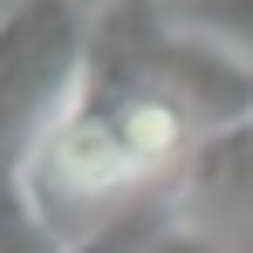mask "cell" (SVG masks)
<instances>
[{
  "mask_svg": "<svg viewBox=\"0 0 253 253\" xmlns=\"http://www.w3.org/2000/svg\"><path fill=\"white\" fill-rule=\"evenodd\" d=\"M165 21L178 35H199V42L226 48L233 62L253 69V0H171Z\"/></svg>",
  "mask_w": 253,
  "mask_h": 253,
  "instance_id": "277c9868",
  "label": "cell"
},
{
  "mask_svg": "<svg viewBox=\"0 0 253 253\" xmlns=\"http://www.w3.org/2000/svg\"><path fill=\"white\" fill-rule=\"evenodd\" d=\"M0 253H69V240L55 233L21 178V158L0 165Z\"/></svg>",
  "mask_w": 253,
  "mask_h": 253,
  "instance_id": "5b68a950",
  "label": "cell"
},
{
  "mask_svg": "<svg viewBox=\"0 0 253 253\" xmlns=\"http://www.w3.org/2000/svg\"><path fill=\"white\" fill-rule=\"evenodd\" d=\"M151 83H165L199 130H226V124H247L253 117V69L233 62L226 48L199 42V35H178L165 21V35L151 48Z\"/></svg>",
  "mask_w": 253,
  "mask_h": 253,
  "instance_id": "7a4b0ae2",
  "label": "cell"
},
{
  "mask_svg": "<svg viewBox=\"0 0 253 253\" xmlns=\"http://www.w3.org/2000/svg\"><path fill=\"white\" fill-rule=\"evenodd\" d=\"M178 206L206 219H247L253 212V117L226 130H199L192 158L178 171Z\"/></svg>",
  "mask_w": 253,
  "mask_h": 253,
  "instance_id": "3957f363",
  "label": "cell"
},
{
  "mask_svg": "<svg viewBox=\"0 0 253 253\" xmlns=\"http://www.w3.org/2000/svg\"><path fill=\"white\" fill-rule=\"evenodd\" d=\"M89 14L83 0H14L0 14V144L21 151L42 137L83 89Z\"/></svg>",
  "mask_w": 253,
  "mask_h": 253,
  "instance_id": "6da1fadb",
  "label": "cell"
},
{
  "mask_svg": "<svg viewBox=\"0 0 253 253\" xmlns=\"http://www.w3.org/2000/svg\"><path fill=\"white\" fill-rule=\"evenodd\" d=\"M83 7H89V0H83ZM96 7H110V0H96Z\"/></svg>",
  "mask_w": 253,
  "mask_h": 253,
  "instance_id": "ba28073f",
  "label": "cell"
},
{
  "mask_svg": "<svg viewBox=\"0 0 253 253\" xmlns=\"http://www.w3.org/2000/svg\"><path fill=\"white\" fill-rule=\"evenodd\" d=\"M151 253H226V247L212 240L206 226H192V219H178V226H171V233H165V240H158Z\"/></svg>",
  "mask_w": 253,
  "mask_h": 253,
  "instance_id": "52a82bcc",
  "label": "cell"
},
{
  "mask_svg": "<svg viewBox=\"0 0 253 253\" xmlns=\"http://www.w3.org/2000/svg\"><path fill=\"white\" fill-rule=\"evenodd\" d=\"M185 212L178 206H158V199H130V206H117L96 233H89L76 253H151L158 240H165L171 226H178Z\"/></svg>",
  "mask_w": 253,
  "mask_h": 253,
  "instance_id": "8992f818",
  "label": "cell"
}]
</instances>
